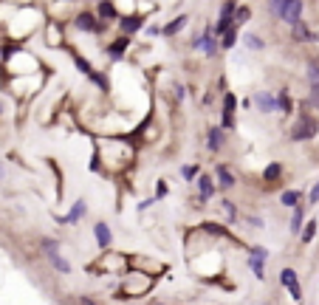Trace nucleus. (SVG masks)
Listing matches in <instances>:
<instances>
[{
  "instance_id": "nucleus-42",
  "label": "nucleus",
  "mask_w": 319,
  "mask_h": 305,
  "mask_svg": "<svg viewBox=\"0 0 319 305\" xmlns=\"http://www.w3.org/2000/svg\"><path fill=\"white\" fill-rule=\"evenodd\" d=\"M308 204H319V184H313V189L308 192Z\"/></svg>"
},
{
  "instance_id": "nucleus-6",
  "label": "nucleus",
  "mask_w": 319,
  "mask_h": 305,
  "mask_svg": "<svg viewBox=\"0 0 319 305\" xmlns=\"http://www.w3.org/2000/svg\"><path fill=\"white\" fill-rule=\"evenodd\" d=\"M192 48L203 51L206 57H215L218 51H221V43L215 40V31H212V29H206L203 34H198L195 40H192Z\"/></svg>"
},
{
  "instance_id": "nucleus-18",
  "label": "nucleus",
  "mask_w": 319,
  "mask_h": 305,
  "mask_svg": "<svg viewBox=\"0 0 319 305\" xmlns=\"http://www.w3.org/2000/svg\"><path fill=\"white\" fill-rule=\"evenodd\" d=\"M223 141H226V130L223 128H209L206 130V150L209 152H218L223 147Z\"/></svg>"
},
{
  "instance_id": "nucleus-43",
  "label": "nucleus",
  "mask_w": 319,
  "mask_h": 305,
  "mask_svg": "<svg viewBox=\"0 0 319 305\" xmlns=\"http://www.w3.org/2000/svg\"><path fill=\"white\" fill-rule=\"evenodd\" d=\"M175 99H178V102H184V99H187V88L184 85H175Z\"/></svg>"
},
{
  "instance_id": "nucleus-22",
  "label": "nucleus",
  "mask_w": 319,
  "mask_h": 305,
  "mask_svg": "<svg viewBox=\"0 0 319 305\" xmlns=\"http://www.w3.org/2000/svg\"><path fill=\"white\" fill-rule=\"evenodd\" d=\"M291 37H294L297 43H311V40H313V34L308 31V26L302 23V20H297V23L291 26Z\"/></svg>"
},
{
  "instance_id": "nucleus-3",
  "label": "nucleus",
  "mask_w": 319,
  "mask_h": 305,
  "mask_svg": "<svg viewBox=\"0 0 319 305\" xmlns=\"http://www.w3.org/2000/svg\"><path fill=\"white\" fill-rule=\"evenodd\" d=\"M316 130H319V122H316V119L308 116V113H300V119L294 122L288 139H291V141H308V139H313V136H316Z\"/></svg>"
},
{
  "instance_id": "nucleus-46",
  "label": "nucleus",
  "mask_w": 319,
  "mask_h": 305,
  "mask_svg": "<svg viewBox=\"0 0 319 305\" xmlns=\"http://www.w3.org/2000/svg\"><path fill=\"white\" fill-rule=\"evenodd\" d=\"M57 3H74V0H57Z\"/></svg>"
},
{
  "instance_id": "nucleus-49",
  "label": "nucleus",
  "mask_w": 319,
  "mask_h": 305,
  "mask_svg": "<svg viewBox=\"0 0 319 305\" xmlns=\"http://www.w3.org/2000/svg\"><path fill=\"white\" fill-rule=\"evenodd\" d=\"M93 3H96V0H93Z\"/></svg>"
},
{
  "instance_id": "nucleus-10",
  "label": "nucleus",
  "mask_w": 319,
  "mask_h": 305,
  "mask_svg": "<svg viewBox=\"0 0 319 305\" xmlns=\"http://www.w3.org/2000/svg\"><path fill=\"white\" fill-rule=\"evenodd\" d=\"M119 29H122V34H127V37H133V34H139L141 29H144V14H119Z\"/></svg>"
},
{
  "instance_id": "nucleus-19",
  "label": "nucleus",
  "mask_w": 319,
  "mask_h": 305,
  "mask_svg": "<svg viewBox=\"0 0 319 305\" xmlns=\"http://www.w3.org/2000/svg\"><path fill=\"white\" fill-rule=\"evenodd\" d=\"M93 235H96V243H99V249H111V243H113V235H111V229H108V223H102V220H96L93 223Z\"/></svg>"
},
{
  "instance_id": "nucleus-45",
  "label": "nucleus",
  "mask_w": 319,
  "mask_h": 305,
  "mask_svg": "<svg viewBox=\"0 0 319 305\" xmlns=\"http://www.w3.org/2000/svg\"><path fill=\"white\" fill-rule=\"evenodd\" d=\"M147 34H150V37H158V34H161V26H150Z\"/></svg>"
},
{
  "instance_id": "nucleus-31",
  "label": "nucleus",
  "mask_w": 319,
  "mask_h": 305,
  "mask_svg": "<svg viewBox=\"0 0 319 305\" xmlns=\"http://www.w3.org/2000/svg\"><path fill=\"white\" fill-rule=\"evenodd\" d=\"M249 17H252V9H249V6H237V9H234V26H237V29L243 23H249Z\"/></svg>"
},
{
  "instance_id": "nucleus-2",
  "label": "nucleus",
  "mask_w": 319,
  "mask_h": 305,
  "mask_svg": "<svg viewBox=\"0 0 319 305\" xmlns=\"http://www.w3.org/2000/svg\"><path fill=\"white\" fill-rule=\"evenodd\" d=\"M102 266H108L104 271H127L130 269V257L127 255H119V251L113 255V251L104 249V257L99 263H91L88 271H91V274H102Z\"/></svg>"
},
{
  "instance_id": "nucleus-44",
  "label": "nucleus",
  "mask_w": 319,
  "mask_h": 305,
  "mask_svg": "<svg viewBox=\"0 0 319 305\" xmlns=\"http://www.w3.org/2000/svg\"><path fill=\"white\" fill-rule=\"evenodd\" d=\"M155 201H158V198H147V201H141V204H139V212H144V209H150V207H153Z\"/></svg>"
},
{
  "instance_id": "nucleus-8",
  "label": "nucleus",
  "mask_w": 319,
  "mask_h": 305,
  "mask_svg": "<svg viewBox=\"0 0 319 305\" xmlns=\"http://www.w3.org/2000/svg\"><path fill=\"white\" fill-rule=\"evenodd\" d=\"M234 110H237V96L232 91L223 93V116H221V128L232 133L234 130Z\"/></svg>"
},
{
  "instance_id": "nucleus-23",
  "label": "nucleus",
  "mask_w": 319,
  "mask_h": 305,
  "mask_svg": "<svg viewBox=\"0 0 319 305\" xmlns=\"http://www.w3.org/2000/svg\"><path fill=\"white\" fill-rule=\"evenodd\" d=\"M263 181H265V184L282 181V164H280V161H271V164L265 167V170H263Z\"/></svg>"
},
{
  "instance_id": "nucleus-27",
  "label": "nucleus",
  "mask_w": 319,
  "mask_h": 305,
  "mask_svg": "<svg viewBox=\"0 0 319 305\" xmlns=\"http://www.w3.org/2000/svg\"><path fill=\"white\" fill-rule=\"evenodd\" d=\"M243 43H246V48H249V51H263V48H265L263 37H260V34H252V31L243 37Z\"/></svg>"
},
{
  "instance_id": "nucleus-32",
  "label": "nucleus",
  "mask_w": 319,
  "mask_h": 305,
  "mask_svg": "<svg viewBox=\"0 0 319 305\" xmlns=\"http://www.w3.org/2000/svg\"><path fill=\"white\" fill-rule=\"evenodd\" d=\"M221 209L226 212V218H229V226H232L234 220H237V207H234V204L229 201V198H223V201H221Z\"/></svg>"
},
{
  "instance_id": "nucleus-26",
  "label": "nucleus",
  "mask_w": 319,
  "mask_h": 305,
  "mask_svg": "<svg viewBox=\"0 0 319 305\" xmlns=\"http://www.w3.org/2000/svg\"><path fill=\"white\" fill-rule=\"evenodd\" d=\"M300 201H302V192H300V189H285V192H282V198H280V204H282V207H288V209H294Z\"/></svg>"
},
{
  "instance_id": "nucleus-48",
  "label": "nucleus",
  "mask_w": 319,
  "mask_h": 305,
  "mask_svg": "<svg viewBox=\"0 0 319 305\" xmlns=\"http://www.w3.org/2000/svg\"><path fill=\"white\" fill-rule=\"evenodd\" d=\"M0 172H3V167H0Z\"/></svg>"
},
{
  "instance_id": "nucleus-15",
  "label": "nucleus",
  "mask_w": 319,
  "mask_h": 305,
  "mask_svg": "<svg viewBox=\"0 0 319 305\" xmlns=\"http://www.w3.org/2000/svg\"><path fill=\"white\" fill-rule=\"evenodd\" d=\"M252 102H254V108H257L260 113H274L277 110V96L269 93V91H257L252 96Z\"/></svg>"
},
{
  "instance_id": "nucleus-20",
  "label": "nucleus",
  "mask_w": 319,
  "mask_h": 305,
  "mask_svg": "<svg viewBox=\"0 0 319 305\" xmlns=\"http://www.w3.org/2000/svg\"><path fill=\"white\" fill-rule=\"evenodd\" d=\"M187 23H190V17H187V14H178V17H172L167 26H161V34H164V37H175Z\"/></svg>"
},
{
  "instance_id": "nucleus-13",
  "label": "nucleus",
  "mask_w": 319,
  "mask_h": 305,
  "mask_svg": "<svg viewBox=\"0 0 319 305\" xmlns=\"http://www.w3.org/2000/svg\"><path fill=\"white\" fill-rule=\"evenodd\" d=\"M85 212H88L85 201H74L71 212H68V215H60V218H57V223H60V226H74V223H79V220L85 218Z\"/></svg>"
},
{
  "instance_id": "nucleus-7",
  "label": "nucleus",
  "mask_w": 319,
  "mask_h": 305,
  "mask_svg": "<svg viewBox=\"0 0 319 305\" xmlns=\"http://www.w3.org/2000/svg\"><path fill=\"white\" fill-rule=\"evenodd\" d=\"M265 257H269V251H265L263 246H252V249H249V269H252V274L257 277V280L265 277Z\"/></svg>"
},
{
  "instance_id": "nucleus-38",
  "label": "nucleus",
  "mask_w": 319,
  "mask_h": 305,
  "mask_svg": "<svg viewBox=\"0 0 319 305\" xmlns=\"http://www.w3.org/2000/svg\"><path fill=\"white\" fill-rule=\"evenodd\" d=\"M282 3H285V0H269V12L274 14V17H280V12H282Z\"/></svg>"
},
{
  "instance_id": "nucleus-41",
  "label": "nucleus",
  "mask_w": 319,
  "mask_h": 305,
  "mask_svg": "<svg viewBox=\"0 0 319 305\" xmlns=\"http://www.w3.org/2000/svg\"><path fill=\"white\" fill-rule=\"evenodd\" d=\"M249 226H254V229H263V218H260V215H249Z\"/></svg>"
},
{
  "instance_id": "nucleus-14",
  "label": "nucleus",
  "mask_w": 319,
  "mask_h": 305,
  "mask_svg": "<svg viewBox=\"0 0 319 305\" xmlns=\"http://www.w3.org/2000/svg\"><path fill=\"white\" fill-rule=\"evenodd\" d=\"M195 181H198V198H195V201L203 204V201H209V198L215 195V178H212V175H206V172L201 175V172H198Z\"/></svg>"
},
{
  "instance_id": "nucleus-29",
  "label": "nucleus",
  "mask_w": 319,
  "mask_h": 305,
  "mask_svg": "<svg viewBox=\"0 0 319 305\" xmlns=\"http://www.w3.org/2000/svg\"><path fill=\"white\" fill-rule=\"evenodd\" d=\"M88 80H91L93 85L99 88V91H111V82H108V77H104V73H99V71H91V73H88Z\"/></svg>"
},
{
  "instance_id": "nucleus-47",
  "label": "nucleus",
  "mask_w": 319,
  "mask_h": 305,
  "mask_svg": "<svg viewBox=\"0 0 319 305\" xmlns=\"http://www.w3.org/2000/svg\"><path fill=\"white\" fill-rule=\"evenodd\" d=\"M0 116H3V105H0Z\"/></svg>"
},
{
  "instance_id": "nucleus-1",
  "label": "nucleus",
  "mask_w": 319,
  "mask_h": 305,
  "mask_svg": "<svg viewBox=\"0 0 319 305\" xmlns=\"http://www.w3.org/2000/svg\"><path fill=\"white\" fill-rule=\"evenodd\" d=\"M155 286V277L147 274V271H141V269H133L124 274L122 286H119V299H127V297H144L147 291H153Z\"/></svg>"
},
{
  "instance_id": "nucleus-34",
  "label": "nucleus",
  "mask_w": 319,
  "mask_h": 305,
  "mask_svg": "<svg viewBox=\"0 0 319 305\" xmlns=\"http://www.w3.org/2000/svg\"><path fill=\"white\" fill-rule=\"evenodd\" d=\"M198 172H201V167H198V164H184V167H181V175H184V181H195Z\"/></svg>"
},
{
  "instance_id": "nucleus-35",
  "label": "nucleus",
  "mask_w": 319,
  "mask_h": 305,
  "mask_svg": "<svg viewBox=\"0 0 319 305\" xmlns=\"http://www.w3.org/2000/svg\"><path fill=\"white\" fill-rule=\"evenodd\" d=\"M280 283H282V286H291V283H297V271H294V269H282V271H280Z\"/></svg>"
},
{
  "instance_id": "nucleus-16",
  "label": "nucleus",
  "mask_w": 319,
  "mask_h": 305,
  "mask_svg": "<svg viewBox=\"0 0 319 305\" xmlns=\"http://www.w3.org/2000/svg\"><path fill=\"white\" fill-rule=\"evenodd\" d=\"M130 48V37L127 34H122V37H116V40H111V43H108V48H104V51H108V57H111V60H122V57H124V51H127Z\"/></svg>"
},
{
  "instance_id": "nucleus-28",
  "label": "nucleus",
  "mask_w": 319,
  "mask_h": 305,
  "mask_svg": "<svg viewBox=\"0 0 319 305\" xmlns=\"http://www.w3.org/2000/svg\"><path fill=\"white\" fill-rule=\"evenodd\" d=\"M302 218H305V209H302V204H297L294 215H291V232H294V235L302 229Z\"/></svg>"
},
{
  "instance_id": "nucleus-9",
  "label": "nucleus",
  "mask_w": 319,
  "mask_h": 305,
  "mask_svg": "<svg viewBox=\"0 0 319 305\" xmlns=\"http://www.w3.org/2000/svg\"><path fill=\"white\" fill-rule=\"evenodd\" d=\"M234 9H237V0H223V6H221V17H218L215 23V34H223V31L229 29V26H234Z\"/></svg>"
},
{
  "instance_id": "nucleus-25",
  "label": "nucleus",
  "mask_w": 319,
  "mask_h": 305,
  "mask_svg": "<svg viewBox=\"0 0 319 305\" xmlns=\"http://www.w3.org/2000/svg\"><path fill=\"white\" fill-rule=\"evenodd\" d=\"M277 110H280V113H294V102H291V96H288L285 88L277 93Z\"/></svg>"
},
{
  "instance_id": "nucleus-39",
  "label": "nucleus",
  "mask_w": 319,
  "mask_h": 305,
  "mask_svg": "<svg viewBox=\"0 0 319 305\" xmlns=\"http://www.w3.org/2000/svg\"><path fill=\"white\" fill-rule=\"evenodd\" d=\"M285 288H288V291H291V297H294L297 302H300V299H302V288H300V280H297V283H291V286H285Z\"/></svg>"
},
{
  "instance_id": "nucleus-40",
  "label": "nucleus",
  "mask_w": 319,
  "mask_h": 305,
  "mask_svg": "<svg viewBox=\"0 0 319 305\" xmlns=\"http://www.w3.org/2000/svg\"><path fill=\"white\" fill-rule=\"evenodd\" d=\"M167 192H170V187H167V181H158V184H155V198H164Z\"/></svg>"
},
{
  "instance_id": "nucleus-30",
  "label": "nucleus",
  "mask_w": 319,
  "mask_h": 305,
  "mask_svg": "<svg viewBox=\"0 0 319 305\" xmlns=\"http://www.w3.org/2000/svg\"><path fill=\"white\" fill-rule=\"evenodd\" d=\"M71 60H74V62H76V68H79V71H82V73H85V77H88V73H91V71H93V65H91V62H88V60H85V57H82V54H79V51H74V48H71Z\"/></svg>"
},
{
  "instance_id": "nucleus-12",
  "label": "nucleus",
  "mask_w": 319,
  "mask_h": 305,
  "mask_svg": "<svg viewBox=\"0 0 319 305\" xmlns=\"http://www.w3.org/2000/svg\"><path fill=\"white\" fill-rule=\"evenodd\" d=\"M280 20L288 23V26H294L297 20H302V0H285V3H282V12H280Z\"/></svg>"
},
{
  "instance_id": "nucleus-33",
  "label": "nucleus",
  "mask_w": 319,
  "mask_h": 305,
  "mask_svg": "<svg viewBox=\"0 0 319 305\" xmlns=\"http://www.w3.org/2000/svg\"><path fill=\"white\" fill-rule=\"evenodd\" d=\"M316 223H319V220H308V226H305V229H300L302 243H311V240H313V235H316Z\"/></svg>"
},
{
  "instance_id": "nucleus-37",
  "label": "nucleus",
  "mask_w": 319,
  "mask_h": 305,
  "mask_svg": "<svg viewBox=\"0 0 319 305\" xmlns=\"http://www.w3.org/2000/svg\"><path fill=\"white\" fill-rule=\"evenodd\" d=\"M308 80H311V82L319 80V60H311V62H308Z\"/></svg>"
},
{
  "instance_id": "nucleus-5",
  "label": "nucleus",
  "mask_w": 319,
  "mask_h": 305,
  "mask_svg": "<svg viewBox=\"0 0 319 305\" xmlns=\"http://www.w3.org/2000/svg\"><path fill=\"white\" fill-rule=\"evenodd\" d=\"M74 29L88 31V34H102V31L108 29V23H104V20H99L93 12H79V14L74 17Z\"/></svg>"
},
{
  "instance_id": "nucleus-21",
  "label": "nucleus",
  "mask_w": 319,
  "mask_h": 305,
  "mask_svg": "<svg viewBox=\"0 0 319 305\" xmlns=\"http://www.w3.org/2000/svg\"><path fill=\"white\" fill-rule=\"evenodd\" d=\"M215 175H218V184H221L223 189H232L234 184H237V178H234V172L229 170L226 164H221V167H218V170H215Z\"/></svg>"
},
{
  "instance_id": "nucleus-4",
  "label": "nucleus",
  "mask_w": 319,
  "mask_h": 305,
  "mask_svg": "<svg viewBox=\"0 0 319 305\" xmlns=\"http://www.w3.org/2000/svg\"><path fill=\"white\" fill-rule=\"evenodd\" d=\"M43 251H45V257H48V263L54 266L60 274H68L71 271V263L65 260V257L60 255V240H54V238H45L43 240Z\"/></svg>"
},
{
  "instance_id": "nucleus-11",
  "label": "nucleus",
  "mask_w": 319,
  "mask_h": 305,
  "mask_svg": "<svg viewBox=\"0 0 319 305\" xmlns=\"http://www.w3.org/2000/svg\"><path fill=\"white\" fill-rule=\"evenodd\" d=\"M201 232H203V235H212V238H229V240H234L237 246H243V243H240V240L232 235V229H229V226H221L218 220H203V223H201Z\"/></svg>"
},
{
  "instance_id": "nucleus-36",
  "label": "nucleus",
  "mask_w": 319,
  "mask_h": 305,
  "mask_svg": "<svg viewBox=\"0 0 319 305\" xmlns=\"http://www.w3.org/2000/svg\"><path fill=\"white\" fill-rule=\"evenodd\" d=\"M308 105H311V108H319V80L311 82V96H308Z\"/></svg>"
},
{
  "instance_id": "nucleus-17",
  "label": "nucleus",
  "mask_w": 319,
  "mask_h": 305,
  "mask_svg": "<svg viewBox=\"0 0 319 305\" xmlns=\"http://www.w3.org/2000/svg\"><path fill=\"white\" fill-rule=\"evenodd\" d=\"M96 14L99 20H104V23H111V20H119V9L113 0H96Z\"/></svg>"
},
{
  "instance_id": "nucleus-24",
  "label": "nucleus",
  "mask_w": 319,
  "mask_h": 305,
  "mask_svg": "<svg viewBox=\"0 0 319 305\" xmlns=\"http://www.w3.org/2000/svg\"><path fill=\"white\" fill-rule=\"evenodd\" d=\"M218 43H221V48H223V51L234 48V43H237V26H229V29L221 34V40H218Z\"/></svg>"
}]
</instances>
